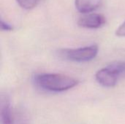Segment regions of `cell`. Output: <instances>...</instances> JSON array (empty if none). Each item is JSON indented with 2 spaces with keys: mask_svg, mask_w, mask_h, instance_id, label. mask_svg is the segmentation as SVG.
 I'll return each mask as SVG.
<instances>
[{
  "mask_svg": "<svg viewBox=\"0 0 125 124\" xmlns=\"http://www.w3.org/2000/svg\"><path fill=\"white\" fill-rule=\"evenodd\" d=\"M35 84L40 88L51 92H62L75 87L78 80L62 74H40L34 77Z\"/></svg>",
  "mask_w": 125,
  "mask_h": 124,
  "instance_id": "1",
  "label": "cell"
},
{
  "mask_svg": "<svg viewBox=\"0 0 125 124\" xmlns=\"http://www.w3.org/2000/svg\"><path fill=\"white\" fill-rule=\"evenodd\" d=\"M125 72V62L111 64L97 72L96 80L106 88L114 87L122 74Z\"/></svg>",
  "mask_w": 125,
  "mask_h": 124,
  "instance_id": "2",
  "label": "cell"
},
{
  "mask_svg": "<svg viewBox=\"0 0 125 124\" xmlns=\"http://www.w3.org/2000/svg\"><path fill=\"white\" fill-rule=\"evenodd\" d=\"M98 46L92 45L75 49H64L59 54L67 60L75 62H86L94 59L98 53Z\"/></svg>",
  "mask_w": 125,
  "mask_h": 124,
  "instance_id": "3",
  "label": "cell"
},
{
  "mask_svg": "<svg viewBox=\"0 0 125 124\" xmlns=\"http://www.w3.org/2000/svg\"><path fill=\"white\" fill-rule=\"evenodd\" d=\"M1 119L2 124H27L25 114L11 107L7 96L1 97Z\"/></svg>",
  "mask_w": 125,
  "mask_h": 124,
  "instance_id": "4",
  "label": "cell"
},
{
  "mask_svg": "<svg viewBox=\"0 0 125 124\" xmlns=\"http://www.w3.org/2000/svg\"><path fill=\"white\" fill-rule=\"evenodd\" d=\"M106 23V18L102 14L92 13L81 16L78 20V25L85 29H99Z\"/></svg>",
  "mask_w": 125,
  "mask_h": 124,
  "instance_id": "5",
  "label": "cell"
},
{
  "mask_svg": "<svg viewBox=\"0 0 125 124\" xmlns=\"http://www.w3.org/2000/svg\"><path fill=\"white\" fill-rule=\"evenodd\" d=\"M101 0H75V7L81 13H89L97 10L101 4Z\"/></svg>",
  "mask_w": 125,
  "mask_h": 124,
  "instance_id": "6",
  "label": "cell"
},
{
  "mask_svg": "<svg viewBox=\"0 0 125 124\" xmlns=\"http://www.w3.org/2000/svg\"><path fill=\"white\" fill-rule=\"evenodd\" d=\"M18 4L25 10H31L37 6L40 0H16Z\"/></svg>",
  "mask_w": 125,
  "mask_h": 124,
  "instance_id": "7",
  "label": "cell"
},
{
  "mask_svg": "<svg viewBox=\"0 0 125 124\" xmlns=\"http://www.w3.org/2000/svg\"><path fill=\"white\" fill-rule=\"evenodd\" d=\"M1 29L2 31H12L13 29V27L12 26H11L10 24H9L8 23L4 21L2 19L1 20Z\"/></svg>",
  "mask_w": 125,
  "mask_h": 124,
  "instance_id": "8",
  "label": "cell"
},
{
  "mask_svg": "<svg viewBox=\"0 0 125 124\" xmlns=\"http://www.w3.org/2000/svg\"><path fill=\"white\" fill-rule=\"evenodd\" d=\"M116 34L118 37H125V21L117 29Z\"/></svg>",
  "mask_w": 125,
  "mask_h": 124,
  "instance_id": "9",
  "label": "cell"
}]
</instances>
